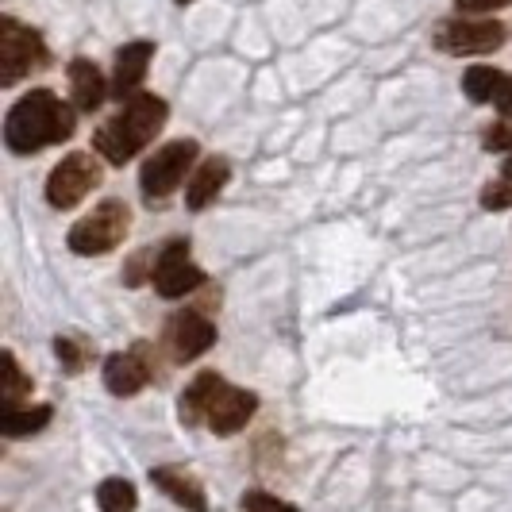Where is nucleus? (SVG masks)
<instances>
[{
  "label": "nucleus",
  "instance_id": "0eeeda50",
  "mask_svg": "<svg viewBox=\"0 0 512 512\" xmlns=\"http://www.w3.org/2000/svg\"><path fill=\"white\" fill-rule=\"evenodd\" d=\"M101 185V162L93 154H66L47 178V201L54 208H74L81 205L93 189Z\"/></svg>",
  "mask_w": 512,
  "mask_h": 512
},
{
  "label": "nucleus",
  "instance_id": "4be33fe9",
  "mask_svg": "<svg viewBox=\"0 0 512 512\" xmlns=\"http://www.w3.org/2000/svg\"><path fill=\"white\" fill-rule=\"evenodd\" d=\"M486 151H512V120H505V124H493V128L486 131V143H482Z\"/></svg>",
  "mask_w": 512,
  "mask_h": 512
},
{
  "label": "nucleus",
  "instance_id": "2eb2a0df",
  "mask_svg": "<svg viewBox=\"0 0 512 512\" xmlns=\"http://www.w3.org/2000/svg\"><path fill=\"white\" fill-rule=\"evenodd\" d=\"M70 93L81 112H97L108 97V85H104L101 70L89 62V58H74L70 62Z\"/></svg>",
  "mask_w": 512,
  "mask_h": 512
},
{
  "label": "nucleus",
  "instance_id": "bb28decb",
  "mask_svg": "<svg viewBox=\"0 0 512 512\" xmlns=\"http://www.w3.org/2000/svg\"><path fill=\"white\" fill-rule=\"evenodd\" d=\"M178 4H189V0H178Z\"/></svg>",
  "mask_w": 512,
  "mask_h": 512
},
{
  "label": "nucleus",
  "instance_id": "5701e85b",
  "mask_svg": "<svg viewBox=\"0 0 512 512\" xmlns=\"http://www.w3.org/2000/svg\"><path fill=\"white\" fill-rule=\"evenodd\" d=\"M54 351H58V359L66 362V370H81V351H77L70 339H58Z\"/></svg>",
  "mask_w": 512,
  "mask_h": 512
},
{
  "label": "nucleus",
  "instance_id": "6ab92c4d",
  "mask_svg": "<svg viewBox=\"0 0 512 512\" xmlns=\"http://www.w3.org/2000/svg\"><path fill=\"white\" fill-rule=\"evenodd\" d=\"M24 385L27 382H24V374H20V366H16V355L4 351V405H8V409H16Z\"/></svg>",
  "mask_w": 512,
  "mask_h": 512
},
{
  "label": "nucleus",
  "instance_id": "6e6552de",
  "mask_svg": "<svg viewBox=\"0 0 512 512\" xmlns=\"http://www.w3.org/2000/svg\"><path fill=\"white\" fill-rule=\"evenodd\" d=\"M151 282H154V289H158V297L178 301V297H189L197 285H205V270L189 258V243L178 239V243H170V247L158 251Z\"/></svg>",
  "mask_w": 512,
  "mask_h": 512
},
{
  "label": "nucleus",
  "instance_id": "9b49d317",
  "mask_svg": "<svg viewBox=\"0 0 512 512\" xmlns=\"http://www.w3.org/2000/svg\"><path fill=\"white\" fill-rule=\"evenodd\" d=\"M228 178H231V166L224 162V158H205V162L189 174V185H185V201H189V208L201 212V208L212 205L216 193L228 185Z\"/></svg>",
  "mask_w": 512,
  "mask_h": 512
},
{
  "label": "nucleus",
  "instance_id": "f3484780",
  "mask_svg": "<svg viewBox=\"0 0 512 512\" xmlns=\"http://www.w3.org/2000/svg\"><path fill=\"white\" fill-rule=\"evenodd\" d=\"M51 420V405H35V409H8L0 420V432L4 436H31V432H43Z\"/></svg>",
  "mask_w": 512,
  "mask_h": 512
},
{
  "label": "nucleus",
  "instance_id": "f03ea898",
  "mask_svg": "<svg viewBox=\"0 0 512 512\" xmlns=\"http://www.w3.org/2000/svg\"><path fill=\"white\" fill-rule=\"evenodd\" d=\"M258 401L247 389H235L220 374H201L197 382L185 389L181 397V420L185 424H197L205 420L216 436H235L239 428H247V420L255 416Z\"/></svg>",
  "mask_w": 512,
  "mask_h": 512
},
{
  "label": "nucleus",
  "instance_id": "4468645a",
  "mask_svg": "<svg viewBox=\"0 0 512 512\" xmlns=\"http://www.w3.org/2000/svg\"><path fill=\"white\" fill-rule=\"evenodd\" d=\"M151 43H128L124 51L116 54V74H112V93L116 97H128L139 89V81L147 77V66H151Z\"/></svg>",
  "mask_w": 512,
  "mask_h": 512
},
{
  "label": "nucleus",
  "instance_id": "393cba45",
  "mask_svg": "<svg viewBox=\"0 0 512 512\" xmlns=\"http://www.w3.org/2000/svg\"><path fill=\"white\" fill-rule=\"evenodd\" d=\"M497 104H501V112H509V116H512V77L505 81V89H501V97H497Z\"/></svg>",
  "mask_w": 512,
  "mask_h": 512
},
{
  "label": "nucleus",
  "instance_id": "ddd939ff",
  "mask_svg": "<svg viewBox=\"0 0 512 512\" xmlns=\"http://www.w3.org/2000/svg\"><path fill=\"white\" fill-rule=\"evenodd\" d=\"M147 382H151V366L139 355H112L104 362V385L116 397H135Z\"/></svg>",
  "mask_w": 512,
  "mask_h": 512
},
{
  "label": "nucleus",
  "instance_id": "f8f14e48",
  "mask_svg": "<svg viewBox=\"0 0 512 512\" xmlns=\"http://www.w3.org/2000/svg\"><path fill=\"white\" fill-rule=\"evenodd\" d=\"M151 482L170 501H178L181 509L189 512H208V501H205V489H201V482L193 478V474H185V470H174V466H158L151 474Z\"/></svg>",
  "mask_w": 512,
  "mask_h": 512
},
{
  "label": "nucleus",
  "instance_id": "9d476101",
  "mask_svg": "<svg viewBox=\"0 0 512 512\" xmlns=\"http://www.w3.org/2000/svg\"><path fill=\"white\" fill-rule=\"evenodd\" d=\"M212 343H216V328L201 312H181V316L170 320V347H174L178 362L201 359Z\"/></svg>",
  "mask_w": 512,
  "mask_h": 512
},
{
  "label": "nucleus",
  "instance_id": "423d86ee",
  "mask_svg": "<svg viewBox=\"0 0 512 512\" xmlns=\"http://www.w3.org/2000/svg\"><path fill=\"white\" fill-rule=\"evenodd\" d=\"M47 62V47L39 39V31L24 27L20 20L4 16L0 20V85H16L31 70H39Z\"/></svg>",
  "mask_w": 512,
  "mask_h": 512
},
{
  "label": "nucleus",
  "instance_id": "1a4fd4ad",
  "mask_svg": "<svg viewBox=\"0 0 512 512\" xmlns=\"http://www.w3.org/2000/svg\"><path fill=\"white\" fill-rule=\"evenodd\" d=\"M436 43L447 54H489L505 43V27L497 20H447Z\"/></svg>",
  "mask_w": 512,
  "mask_h": 512
},
{
  "label": "nucleus",
  "instance_id": "20e7f679",
  "mask_svg": "<svg viewBox=\"0 0 512 512\" xmlns=\"http://www.w3.org/2000/svg\"><path fill=\"white\" fill-rule=\"evenodd\" d=\"M131 228V212L124 201L108 197L101 205L93 208L85 220H77L70 228V251L74 255H108L112 247H120V239L128 235Z\"/></svg>",
  "mask_w": 512,
  "mask_h": 512
},
{
  "label": "nucleus",
  "instance_id": "7ed1b4c3",
  "mask_svg": "<svg viewBox=\"0 0 512 512\" xmlns=\"http://www.w3.org/2000/svg\"><path fill=\"white\" fill-rule=\"evenodd\" d=\"M162 124H166V101L154 97V93H135V97L124 104V112L97 131L93 147H97L112 166H124V162H131V158L162 131Z\"/></svg>",
  "mask_w": 512,
  "mask_h": 512
},
{
  "label": "nucleus",
  "instance_id": "b1692460",
  "mask_svg": "<svg viewBox=\"0 0 512 512\" xmlns=\"http://www.w3.org/2000/svg\"><path fill=\"white\" fill-rule=\"evenodd\" d=\"M505 4H512V0H455L459 12H497Z\"/></svg>",
  "mask_w": 512,
  "mask_h": 512
},
{
  "label": "nucleus",
  "instance_id": "f257e3e1",
  "mask_svg": "<svg viewBox=\"0 0 512 512\" xmlns=\"http://www.w3.org/2000/svg\"><path fill=\"white\" fill-rule=\"evenodd\" d=\"M77 128V112L62 104L51 89H35L16 104L4 120V143L12 154H35L51 143L70 139Z\"/></svg>",
  "mask_w": 512,
  "mask_h": 512
},
{
  "label": "nucleus",
  "instance_id": "a878e982",
  "mask_svg": "<svg viewBox=\"0 0 512 512\" xmlns=\"http://www.w3.org/2000/svg\"><path fill=\"white\" fill-rule=\"evenodd\" d=\"M505 178L512 181V158H509V162H505Z\"/></svg>",
  "mask_w": 512,
  "mask_h": 512
},
{
  "label": "nucleus",
  "instance_id": "a211bd4d",
  "mask_svg": "<svg viewBox=\"0 0 512 512\" xmlns=\"http://www.w3.org/2000/svg\"><path fill=\"white\" fill-rule=\"evenodd\" d=\"M97 505H101V512H135L139 493L124 478H108V482L97 486Z\"/></svg>",
  "mask_w": 512,
  "mask_h": 512
},
{
  "label": "nucleus",
  "instance_id": "dca6fc26",
  "mask_svg": "<svg viewBox=\"0 0 512 512\" xmlns=\"http://www.w3.org/2000/svg\"><path fill=\"white\" fill-rule=\"evenodd\" d=\"M505 81L509 77L501 74V70H493V66H474V70H466V77H462V93L474 104L497 101L501 89H505Z\"/></svg>",
  "mask_w": 512,
  "mask_h": 512
},
{
  "label": "nucleus",
  "instance_id": "412c9836",
  "mask_svg": "<svg viewBox=\"0 0 512 512\" xmlns=\"http://www.w3.org/2000/svg\"><path fill=\"white\" fill-rule=\"evenodd\" d=\"M482 205L489 212H501V208H512V181H497V185H489L486 193H482Z\"/></svg>",
  "mask_w": 512,
  "mask_h": 512
},
{
  "label": "nucleus",
  "instance_id": "39448f33",
  "mask_svg": "<svg viewBox=\"0 0 512 512\" xmlns=\"http://www.w3.org/2000/svg\"><path fill=\"white\" fill-rule=\"evenodd\" d=\"M201 147L193 139H178V143H166L143 162V174H139V189L147 201H166L174 189H178L185 174H193V162H197Z\"/></svg>",
  "mask_w": 512,
  "mask_h": 512
},
{
  "label": "nucleus",
  "instance_id": "aec40b11",
  "mask_svg": "<svg viewBox=\"0 0 512 512\" xmlns=\"http://www.w3.org/2000/svg\"><path fill=\"white\" fill-rule=\"evenodd\" d=\"M243 512H297L289 501H278V497H270V493H247L243 497Z\"/></svg>",
  "mask_w": 512,
  "mask_h": 512
}]
</instances>
